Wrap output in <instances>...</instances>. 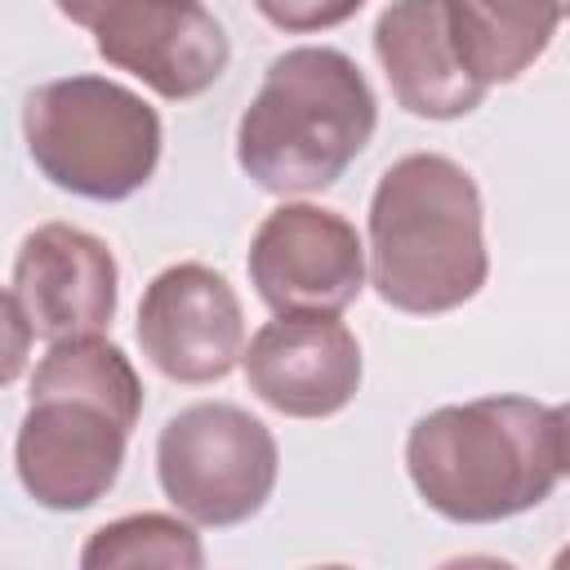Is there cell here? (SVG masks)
<instances>
[{
    "instance_id": "cell-15",
    "label": "cell",
    "mask_w": 570,
    "mask_h": 570,
    "mask_svg": "<svg viewBox=\"0 0 570 570\" xmlns=\"http://www.w3.org/2000/svg\"><path fill=\"white\" fill-rule=\"evenodd\" d=\"M258 13L289 36H307V31H330L347 18H356V9L365 0H254Z\"/></svg>"
},
{
    "instance_id": "cell-7",
    "label": "cell",
    "mask_w": 570,
    "mask_h": 570,
    "mask_svg": "<svg viewBox=\"0 0 570 570\" xmlns=\"http://www.w3.org/2000/svg\"><path fill=\"white\" fill-rule=\"evenodd\" d=\"M249 285L276 316H338L365 289V245L338 209L276 205L249 240Z\"/></svg>"
},
{
    "instance_id": "cell-12",
    "label": "cell",
    "mask_w": 570,
    "mask_h": 570,
    "mask_svg": "<svg viewBox=\"0 0 570 570\" xmlns=\"http://www.w3.org/2000/svg\"><path fill=\"white\" fill-rule=\"evenodd\" d=\"M374 53L396 107L419 120H459L490 89L459 49L450 0H392L374 22Z\"/></svg>"
},
{
    "instance_id": "cell-10",
    "label": "cell",
    "mask_w": 570,
    "mask_h": 570,
    "mask_svg": "<svg viewBox=\"0 0 570 570\" xmlns=\"http://www.w3.org/2000/svg\"><path fill=\"white\" fill-rule=\"evenodd\" d=\"M9 298L45 343L102 334L120 298L116 254L85 227L45 223L22 240L13 258Z\"/></svg>"
},
{
    "instance_id": "cell-11",
    "label": "cell",
    "mask_w": 570,
    "mask_h": 570,
    "mask_svg": "<svg viewBox=\"0 0 570 570\" xmlns=\"http://www.w3.org/2000/svg\"><path fill=\"white\" fill-rule=\"evenodd\" d=\"M249 392L289 419H330L361 387V343L338 316H276L240 356Z\"/></svg>"
},
{
    "instance_id": "cell-14",
    "label": "cell",
    "mask_w": 570,
    "mask_h": 570,
    "mask_svg": "<svg viewBox=\"0 0 570 570\" xmlns=\"http://www.w3.org/2000/svg\"><path fill=\"white\" fill-rule=\"evenodd\" d=\"M85 570H125V566H165V570H200L205 548L200 534L169 512H134L107 521L80 548Z\"/></svg>"
},
{
    "instance_id": "cell-2",
    "label": "cell",
    "mask_w": 570,
    "mask_h": 570,
    "mask_svg": "<svg viewBox=\"0 0 570 570\" xmlns=\"http://www.w3.org/2000/svg\"><path fill=\"white\" fill-rule=\"evenodd\" d=\"M405 472L445 521L494 525L521 517L561 481L557 410L530 396L441 405L410 428Z\"/></svg>"
},
{
    "instance_id": "cell-6",
    "label": "cell",
    "mask_w": 570,
    "mask_h": 570,
    "mask_svg": "<svg viewBox=\"0 0 570 570\" xmlns=\"http://www.w3.org/2000/svg\"><path fill=\"white\" fill-rule=\"evenodd\" d=\"M281 450L263 419L232 401H196L156 436V481L196 525H240L276 490Z\"/></svg>"
},
{
    "instance_id": "cell-13",
    "label": "cell",
    "mask_w": 570,
    "mask_h": 570,
    "mask_svg": "<svg viewBox=\"0 0 570 570\" xmlns=\"http://www.w3.org/2000/svg\"><path fill=\"white\" fill-rule=\"evenodd\" d=\"M450 18L468 67L485 85H508L543 58L570 0H450Z\"/></svg>"
},
{
    "instance_id": "cell-1",
    "label": "cell",
    "mask_w": 570,
    "mask_h": 570,
    "mask_svg": "<svg viewBox=\"0 0 570 570\" xmlns=\"http://www.w3.org/2000/svg\"><path fill=\"white\" fill-rule=\"evenodd\" d=\"M142 383L102 334L49 343L31 374V405L13 436L22 490L49 512L94 508L120 476Z\"/></svg>"
},
{
    "instance_id": "cell-16",
    "label": "cell",
    "mask_w": 570,
    "mask_h": 570,
    "mask_svg": "<svg viewBox=\"0 0 570 570\" xmlns=\"http://www.w3.org/2000/svg\"><path fill=\"white\" fill-rule=\"evenodd\" d=\"M4 321H9V361H4V383H13L18 379V370H22V356H27V338H36L31 334V325H27V316H22V307L4 294Z\"/></svg>"
},
{
    "instance_id": "cell-5",
    "label": "cell",
    "mask_w": 570,
    "mask_h": 570,
    "mask_svg": "<svg viewBox=\"0 0 570 570\" xmlns=\"http://www.w3.org/2000/svg\"><path fill=\"white\" fill-rule=\"evenodd\" d=\"M22 138L58 191L125 200L156 174L165 129L142 94L107 76H62L27 94Z\"/></svg>"
},
{
    "instance_id": "cell-17",
    "label": "cell",
    "mask_w": 570,
    "mask_h": 570,
    "mask_svg": "<svg viewBox=\"0 0 570 570\" xmlns=\"http://www.w3.org/2000/svg\"><path fill=\"white\" fill-rule=\"evenodd\" d=\"M120 4H129V0H53V9L67 18V22H76V27H98L111 9H120Z\"/></svg>"
},
{
    "instance_id": "cell-18",
    "label": "cell",
    "mask_w": 570,
    "mask_h": 570,
    "mask_svg": "<svg viewBox=\"0 0 570 570\" xmlns=\"http://www.w3.org/2000/svg\"><path fill=\"white\" fill-rule=\"evenodd\" d=\"M557 436H561V476H570V405H557Z\"/></svg>"
},
{
    "instance_id": "cell-8",
    "label": "cell",
    "mask_w": 570,
    "mask_h": 570,
    "mask_svg": "<svg viewBox=\"0 0 570 570\" xmlns=\"http://www.w3.org/2000/svg\"><path fill=\"white\" fill-rule=\"evenodd\" d=\"M142 356L174 383H218L245 356V312L223 272L174 263L138 303Z\"/></svg>"
},
{
    "instance_id": "cell-19",
    "label": "cell",
    "mask_w": 570,
    "mask_h": 570,
    "mask_svg": "<svg viewBox=\"0 0 570 570\" xmlns=\"http://www.w3.org/2000/svg\"><path fill=\"white\" fill-rule=\"evenodd\" d=\"M552 566H557V570H570V543H566V548L552 557Z\"/></svg>"
},
{
    "instance_id": "cell-9",
    "label": "cell",
    "mask_w": 570,
    "mask_h": 570,
    "mask_svg": "<svg viewBox=\"0 0 570 570\" xmlns=\"http://www.w3.org/2000/svg\"><path fill=\"white\" fill-rule=\"evenodd\" d=\"M94 49L169 102L200 98L232 62L227 31L200 0H129L94 27Z\"/></svg>"
},
{
    "instance_id": "cell-4",
    "label": "cell",
    "mask_w": 570,
    "mask_h": 570,
    "mask_svg": "<svg viewBox=\"0 0 570 570\" xmlns=\"http://www.w3.org/2000/svg\"><path fill=\"white\" fill-rule=\"evenodd\" d=\"M379 98L365 71L330 45H298L267 76L236 125V165L272 196L334 187L370 147Z\"/></svg>"
},
{
    "instance_id": "cell-3",
    "label": "cell",
    "mask_w": 570,
    "mask_h": 570,
    "mask_svg": "<svg viewBox=\"0 0 570 570\" xmlns=\"http://www.w3.org/2000/svg\"><path fill=\"white\" fill-rule=\"evenodd\" d=\"M481 191L436 151L401 156L370 196V285L410 316H441L481 294L490 276Z\"/></svg>"
}]
</instances>
